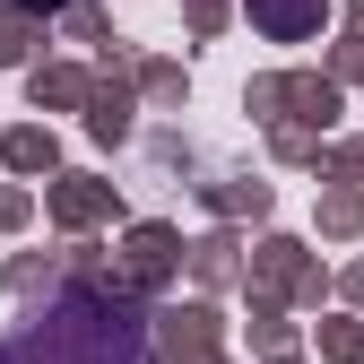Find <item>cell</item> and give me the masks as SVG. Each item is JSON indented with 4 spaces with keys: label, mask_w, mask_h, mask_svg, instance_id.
<instances>
[{
    "label": "cell",
    "mask_w": 364,
    "mask_h": 364,
    "mask_svg": "<svg viewBox=\"0 0 364 364\" xmlns=\"http://www.w3.org/2000/svg\"><path fill=\"white\" fill-rule=\"evenodd\" d=\"M260 18H269V26H295V18H304V0H260Z\"/></svg>",
    "instance_id": "1"
}]
</instances>
